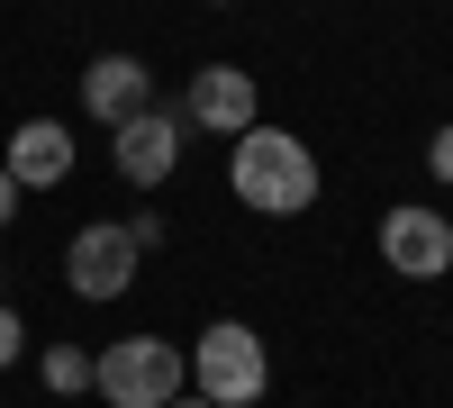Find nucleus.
I'll list each match as a JSON object with an SVG mask.
<instances>
[{"label":"nucleus","mask_w":453,"mask_h":408,"mask_svg":"<svg viewBox=\"0 0 453 408\" xmlns=\"http://www.w3.org/2000/svg\"><path fill=\"white\" fill-rule=\"evenodd\" d=\"M226 181H236V200L263 209V218H299V209H318V155H309L290 127H245V136H236V164H226Z\"/></svg>","instance_id":"1"},{"label":"nucleus","mask_w":453,"mask_h":408,"mask_svg":"<svg viewBox=\"0 0 453 408\" xmlns=\"http://www.w3.org/2000/svg\"><path fill=\"white\" fill-rule=\"evenodd\" d=\"M91 390L109 408H164L181 399V354L164 336H119L109 354H91Z\"/></svg>","instance_id":"2"},{"label":"nucleus","mask_w":453,"mask_h":408,"mask_svg":"<svg viewBox=\"0 0 453 408\" xmlns=\"http://www.w3.org/2000/svg\"><path fill=\"white\" fill-rule=\"evenodd\" d=\"M191 373H200V399H218V408H254L263 381H273V363H263V336H254V327L218 318L209 336L191 345Z\"/></svg>","instance_id":"3"},{"label":"nucleus","mask_w":453,"mask_h":408,"mask_svg":"<svg viewBox=\"0 0 453 408\" xmlns=\"http://www.w3.org/2000/svg\"><path fill=\"white\" fill-rule=\"evenodd\" d=\"M136 227H73L64 245V281L82 290V300H119V290L136 281Z\"/></svg>","instance_id":"4"},{"label":"nucleus","mask_w":453,"mask_h":408,"mask_svg":"<svg viewBox=\"0 0 453 408\" xmlns=\"http://www.w3.org/2000/svg\"><path fill=\"white\" fill-rule=\"evenodd\" d=\"M381 264L408 273V281H435L453 264V218L444 209H390L381 218Z\"/></svg>","instance_id":"5"},{"label":"nucleus","mask_w":453,"mask_h":408,"mask_svg":"<svg viewBox=\"0 0 453 408\" xmlns=\"http://www.w3.org/2000/svg\"><path fill=\"white\" fill-rule=\"evenodd\" d=\"M82 109H91L100 127L145 119V109H155V64H136V55H100V64L82 73Z\"/></svg>","instance_id":"6"},{"label":"nucleus","mask_w":453,"mask_h":408,"mask_svg":"<svg viewBox=\"0 0 453 408\" xmlns=\"http://www.w3.org/2000/svg\"><path fill=\"white\" fill-rule=\"evenodd\" d=\"M181 109H191V127L245 136V127H254V73H236V64H200L191 91H181Z\"/></svg>","instance_id":"7"},{"label":"nucleus","mask_w":453,"mask_h":408,"mask_svg":"<svg viewBox=\"0 0 453 408\" xmlns=\"http://www.w3.org/2000/svg\"><path fill=\"white\" fill-rule=\"evenodd\" d=\"M10 181L19 191H55V181H73V127H55V119H27L19 136H10Z\"/></svg>","instance_id":"8"},{"label":"nucleus","mask_w":453,"mask_h":408,"mask_svg":"<svg viewBox=\"0 0 453 408\" xmlns=\"http://www.w3.org/2000/svg\"><path fill=\"white\" fill-rule=\"evenodd\" d=\"M173 164H181V127L164 119V109H145V119H127V127H119V173L136 181V191H155Z\"/></svg>","instance_id":"9"},{"label":"nucleus","mask_w":453,"mask_h":408,"mask_svg":"<svg viewBox=\"0 0 453 408\" xmlns=\"http://www.w3.org/2000/svg\"><path fill=\"white\" fill-rule=\"evenodd\" d=\"M46 390H64V399H73V390H91V354L55 345V354H46Z\"/></svg>","instance_id":"10"},{"label":"nucleus","mask_w":453,"mask_h":408,"mask_svg":"<svg viewBox=\"0 0 453 408\" xmlns=\"http://www.w3.org/2000/svg\"><path fill=\"white\" fill-rule=\"evenodd\" d=\"M426 164H435V181H453V127H435V136H426Z\"/></svg>","instance_id":"11"},{"label":"nucleus","mask_w":453,"mask_h":408,"mask_svg":"<svg viewBox=\"0 0 453 408\" xmlns=\"http://www.w3.org/2000/svg\"><path fill=\"white\" fill-rule=\"evenodd\" d=\"M19 218V181H10V164H0V227Z\"/></svg>","instance_id":"12"},{"label":"nucleus","mask_w":453,"mask_h":408,"mask_svg":"<svg viewBox=\"0 0 453 408\" xmlns=\"http://www.w3.org/2000/svg\"><path fill=\"white\" fill-rule=\"evenodd\" d=\"M10 354H19V318L0 309V363H10Z\"/></svg>","instance_id":"13"},{"label":"nucleus","mask_w":453,"mask_h":408,"mask_svg":"<svg viewBox=\"0 0 453 408\" xmlns=\"http://www.w3.org/2000/svg\"><path fill=\"white\" fill-rule=\"evenodd\" d=\"M164 408H218V399H164Z\"/></svg>","instance_id":"14"},{"label":"nucleus","mask_w":453,"mask_h":408,"mask_svg":"<svg viewBox=\"0 0 453 408\" xmlns=\"http://www.w3.org/2000/svg\"><path fill=\"white\" fill-rule=\"evenodd\" d=\"M254 408H263V399H254Z\"/></svg>","instance_id":"15"}]
</instances>
